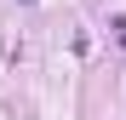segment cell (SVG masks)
<instances>
[{
    "label": "cell",
    "instance_id": "cell-1",
    "mask_svg": "<svg viewBox=\"0 0 126 120\" xmlns=\"http://www.w3.org/2000/svg\"><path fill=\"white\" fill-rule=\"evenodd\" d=\"M115 40H120V46H126V17H115Z\"/></svg>",
    "mask_w": 126,
    "mask_h": 120
}]
</instances>
